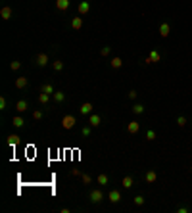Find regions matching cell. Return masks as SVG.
<instances>
[{
  "instance_id": "obj_1",
  "label": "cell",
  "mask_w": 192,
  "mask_h": 213,
  "mask_svg": "<svg viewBox=\"0 0 192 213\" xmlns=\"http://www.w3.org/2000/svg\"><path fill=\"white\" fill-rule=\"evenodd\" d=\"M75 123H77V119L73 115H69V113H67V115H63V119H62V127H63V129H67V131L73 129Z\"/></svg>"
},
{
  "instance_id": "obj_2",
  "label": "cell",
  "mask_w": 192,
  "mask_h": 213,
  "mask_svg": "<svg viewBox=\"0 0 192 213\" xmlns=\"http://www.w3.org/2000/svg\"><path fill=\"white\" fill-rule=\"evenodd\" d=\"M88 200L92 202V204H98V202H102L104 200V192H102V190H92V192H90V196H88Z\"/></svg>"
},
{
  "instance_id": "obj_3",
  "label": "cell",
  "mask_w": 192,
  "mask_h": 213,
  "mask_svg": "<svg viewBox=\"0 0 192 213\" xmlns=\"http://www.w3.org/2000/svg\"><path fill=\"white\" fill-rule=\"evenodd\" d=\"M160 60H161L160 52H158V50H152V52H150V56L146 58V63H158Z\"/></svg>"
},
{
  "instance_id": "obj_4",
  "label": "cell",
  "mask_w": 192,
  "mask_h": 213,
  "mask_svg": "<svg viewBox=\"0 0 192 213\" xmlns=\"http://www.w3.org/2000/svg\"><path fill=\"white\" fill-rule=\"evenodd\" d=\"M108 198H110L111 204H117V202H121V192H119V190H110Z\"/></svg>"
},
{
  "instance_id": "obj_5",
  "label": "cell",
  "mask_w": 192,
  "mask_h": 213,
  "mask_svg": "<svg viewBox=\"0 0 192 213\" xmlns=\"http://www.w3.org/2000/svg\"><path fill=\"white\" fill-rule=\"evenodd\" d=\"M127 131H129L131 134H137V133L140 131V123H138V121H131L129 125H127Z\"/></svg>"
},
{
  "instance_id": "obj_6",
  "label": "cell",
  "mask_w": 192,
  "mask_h": 213,
  "mask_svg": "<svg viewBox=\"0 0 192 213\" xmlns=\"http://www.w3.org/2000/svg\"><path fill=\"white\" fill-rule=\"evenodd\" d=\"M79 111H81V115H88V113L92 111V104H90V102H85V104H81Z\"/></svg>"
},
{
  "instance_id": "obj_7",
  "label": "cell",
  "mask_w": 192,
  "mask_h": 213,
  "mask_svg": "<svg viewBox=\"0 0 192 213\" xmlns=\"http://www.w3.org/2000/svg\"><path fill=\"white\" fill-rule=\"evenodd\" d=\"M169 33H171V27H169V23H161V25H160V35L165 39V37H169Z\"/></svg>"
},
{
  "instance_id": "obj_8",
  "label": "cell",
  "mask_w": 192,
  "mask_h": 213,
  "mask_svg": "<svg viewBox=\"0 0 192 213\" xmlns=\"http://www.w3.org/2000/svg\"><path fill=\"white\" fill-rule=\"evenodd\" d=\"M0 17H2V19H10L12 17V8H10V6H4V8L0 10Z\"/></svg>"
},
{
  "instance_id": "obj_9",
  "label": "cell",
  "mask_w": 192,
  "mask_h": 213,
  "mask_svg": "<svg viewBox=\"0 0 192 213\" xmlns=\"http://www.w3.org/2000/svg\"><path fill=\"white\" fill-rule=\"evenodd\" d=\"M56 8L62 10V12H66L69 8V0H56Z\"/></svg>"
},
{
  "instance_id": "obj_10",
  "label": "cell",
  "mask_w": 192,
  "mask_h": 213,
  "mask_svg": "<svg viewBox=\"0 0 192 213\" xmlns=\"http://www.w3.org/2000/svg\"><path fill=\"white\" fill-rule=\"evenodd\" d=\"M6 142H8V146L16 148V146L19 144V136H17V134H10V136H8V140H6Z\"/></svg>"
},
{
  "instance_id": "obj_11",
  "label": "cell",
  "mask_w": 192,
  "mask_h": 213,
  "mask_svg": "<svg viewBox=\"0 0 192 213\" xmlns=\"http://www.w3.org/2000/svg\"><path fill=\"white\" fill-rule=\"evenodd\" d=\"M88 10H90V4L87 2V0H83V2L79 4V13L85 16V13H88Z\"/></svg>"
},
{
  "instance_id": "obj_12",
  "label": "cell",
  "mask_w": 192,
  "mask_h": 213,
  "mask_svg": "<svg viewBox=\"0 0 192 213\" xmlns=\"http://www.w3.org/2000/svg\"><path fill=\"white\" fill-rule=\"evenodd\" d=\"M71 27H73L75 31H79L81 27H83V19L81 17H73V19H71Z\"/></svg>"
},
{
  "instance_id": "obj_13",
  "label": "cell",
  "mask_w": 192,
  "mask_h": 213,
  "mask_svg": "<svg viewBox=\"0 0 192 213\" xmlns=\"http://www.w3.org/2000/svg\"><path fill=\"white\" fill-rule=\"evenodd\" d=\"M40 92H46V94H54V87H52V84L50 83H44V84H42V87H40Z\"/></svg>"
},
{
  "instance_id": "obj_14",
  "label": "cell",
  "mask_w": 192,
  "mask_h": 213,
  "mask_svg": "<svg viewBox=\"0 0 192 213\" xmlns=\"http://www.w3.org/2000/svg\"><path fill=\"white\" fill-rule=\"evenodd\" d=\"M27 77H17V81H16V88H25L27 87Z\"/></svg>"
},
{
  "instance_id": "obj_15",
  "label": "cell",
  "mask_w": 192,
  "mask_h": 213,
  "mask_svg": "<svg viewBox=\"0 0 192 213\" xmlns=\"http://www.w3.org/2000/svg\"><path fill=\"white\" fill-rule=\"evenodd\" d=\"M100 121H102L100 115H90V117H88V125H90V127H98V125H100Z\"/></svg>"
},
{
  "instance_id": "obj_16",
  "label": "cell",
  "mask_w": 192,
  "mask_h": 213,
  "mask_svg": "<svg viewBox=\"0 0 192 213\" xmlns=\"http://www.w3.org/2000/svg\"><path fill=\"white\" fill-rule=\"evenodd\" d=\"M37 63H39L40 67H44L46 63H48V56H46V54H39V56H37Z\"/></svg>"
},
{
  "instance_id": "obj_17",
  "label": "cell",
  "mask_w": 192,
  "mask_h": 213,
  "mask_svg": "<svg viewBox=\"0 0 192 213\" xmlns=\"http://www.w3.org/2000/svg\"><path fill=\"white\" fill-rule=\"evenodd\" d=\"M16 110H17L19 113H23V111H27V102H25V100H19V102L16 104Z\"/></svg>"
},
{
  "instance_id": "obj_18",
  "label": "cell",
  "mask_w": 192,
  "mask_h": 213,
  "mask_svg": "<svg viewBox=\"0 0 192 213\" xmlns=\"http://www.w3.org/2000/svg\"><path fill=\"white\" fill-rule=\"evenodd\" d=\"M23 123L25 121H23V117H21V115H16V117L12 119V125L13 127H23Z\"/></svg>"
},
{
  "instance_id": "obj_19",
  "label": "cell",
  "mask_w": 192,
  "mask_h": 213,
  "mask_svg": "<svg viewBox=\"0 0 192 213\" xmlns=\"http://www.w3.org/2000/svg\"><path fill=\"white\" fill-rule=\"evenodd\" d=\"M144 179H146V182H156V179H158V175H156V171H148Z\"/></svg>"
},
{
  "instance_id": "obj_20",
  "label": "cell",
  "mask_w": 192,
  "mask_h": 213,
  "mask_svg": "<svg viewBox=\"0 0 192 213\" xmlns=\"http://www.w3.org/2000/svg\"><path fill=\"white\" fill-rule=\"evenodd\" d=\"M110 63H111V67H113V69H119V67L123 65V60H121V58H113Z\"/></svg>"
},
{
  "instance_id": "obj_21",
  "label": "cell",
  "mask_w": 192,
  "mask_h": 213,
  "mask_svg": "<svg viewBox=\"0 0 192 213\" xmlns=\"http://www.w3.org/2000/svg\"><path fill=\"white\" fill-rule=\"evenodd\" d=\"M121 184H123V188H131L133 186V177H123Z\"/></svg>"
},
{
  "instance_id": "obj_22",
  "label": "cell",
  "mask_w": 192,
  "mask_h": 213,
  "mask_svg": "<svg viewBox=\"0 0 192 213\" xmlns=\"http://www.w3.org/2000/svg\"><path fill=\"white\" fill-rule=\"evenodd\" d=\"M48 100H50V94H46V92H40L39 94V102L40 104H46Z\"/></svg>"
},
{
  "instance_id": "obj_23",
  "label": "cell",
  "mask_w": 192,
  "mask_h": 213,
  "mask_svg": "<svg viewBox=\"0 0 192 213\" xmlns=\"http://www.w3.org/2000/svg\"><path fill=\"white\" fill-rule=\"evenodd\" d=\"M96 181H98V184H108V175H104V173H100L96 177Z\"/></svg>"
},
{
  "instance_id": "obj_24",
  "label": "cell",
  "mask_w": 192,
  "mask_h": 213,
  "mask_svg": "<svg viewBox=\"0 0 192 213\" xmlns=\"http://www.w3.org/2000/svg\"><path fill=\"white\" fill-rule=\"evenodd\" d=\"M54 100L56 102H63V100H66V94H63V92H54Z\"/></svg>"
},
{
  "instance_id": "obj_25",
  "label": "cell",
  "mask_w": 192,
  "mask_h": 213,
  "mask_svg": "<svg viewBox=\"0 0 192 213\" xmlns=\"http://www.w3.org/2000/svg\"><path fill=\"white\" fill-rule=\"evenodd\" d=\"M52 67H54L56 71H62V69H63V62H60V60H56V62L52 63Z\"/></svg>"
},
{
  "instance_id": "obj_26",
  "label": "cell",
  "mask_w": 192,
  "mask_h": 213,
  "mask_svg": "<svg viewBox=\"0 0 192 213\" xmlns=\"http://www.w3.org/2000/svg\"><path fill=\"white\" fill-rule=\"evenodd\" d=\"M133 111H134V113H142V111H144V106L134 104V106H133Z\"/></svg>"
},
{
  "instance_id": "obj_27",
  "label": "cell",
  "mask_w": 192,
  "mask_h": 213,
  "mask_svg": "<svg viewBox=\"0 0 192 213\" xmlns=\"http://www.w3.org/2000/svg\"><path fill=\"white\" fill-rule=\"evenodd\" d=\"M19 67H21V62H12V63H10V69H12V71H17Z\"/></svg>"
},
{
  "instance_id": "obj_28",
  "label": "cell",
  "mask_w": 192,
  "mask_h": 213,
  "mask_svg": "<svg viewBox=\"0 0 192 213\" xmlns=\"http://www.w3.org/2000/svg\"><path fill=\"white\" fill-rule=\"evenodd\" d=\"M110 52H111V48H110V46H104L102 50H100V54L104 56V58H106V56H110Z\"/></svg>"
},
{
  "instance_id": "obj_29",
  "label": "cell",
  "mask_w": 192,
  "mask_h": 213,
  "mask_svg": "<svg viewBox=\"0 0 192 213\" xmlns=\"http://www.w3.org/2000/svg\"><path fill=\"white\" fill-rule=\"evenodd\" d=\"M177 125H179V127H184V125H186V117H179V119H177Z\"/></svg>"
},
{
  "instance_id": "obj_30",
  "label": "cell",
  "mask_w": 192,
  "mask_h": 213,
  "mask_svg": "<svg viewBox=\"0 0 192 213\" xmlns=\"http://www.w3.org/2000/svg\"><path fill=\"white\" fill-rule=\"evenodd\" d=\"M146 138H148V140H154V138H156V131H148V133H146Z\"/></svg>"
},
{
  "instance_id": "obj_31",
  "label": "cell",
  "mask_w": 192,
  "mask_h": 213,
  "mask_svg": "<svg viewBox=\"0 0 192 213\" xmlns=\"http://www.w3.org/2000/svg\"><path fill=\"white\" fill-rule=\"evenodd\" d=\"M81 179H83L85 184H90V181H92V179H90V175H81Z\"/></svg>"
},
{
  "instance_id": "obj_32",
  "label": "cell",
  "mask_w": 192,
  "mask_h": 213,
  "mask_svg": "<svg viewBox=\"0 0 192 213\" xmlns=\"http://www.w3.org/2000/svg\"><path fill=\"white\" fill-rule=\"evenodd\" d=\"M134 204H137V205H142V204H144V198H142V196H137V198H134Z\"/></svg>"
},
{
  "instance_id": "obj_33",
  "label": "cell",
  "mask_w": 192,
  "mask_h": 213,
  "mask_svg": "<svg viewBox=\"0 0 192 213\" xmlns=\"http://www.w3.org/2000/svg\"><path fill=\"white\" fill-rule=\"evenodd\" d=\"M83 136H88V134H90V127H83Z\"/></svg>"
},
{
  "instance_id": "obj_34",
  "label": "cell",
  "mask_w": 192,
  "mask_h": 213,
  "mask_svg": "<svg viewBox=\"0 0 192 213\" xmlns=\"http://www.w3.org/2000/svg\"><path fill=\"white\" fill-rule=\"evenodd\" d=\"M40 117H42V111H35V113H33V119H37V121H39Z\"/></svg>"
},
{
  "instance_id": "obj_35",
  "label": "cell",
  "mask_w": 192,
  "mask_h": 213,
  "mask_svg": "<svg viewBox=\"0 0 192 213\" xmlns=\"http://www.w3.org/2000/svg\"><path fill=\"white\" fill-rule=\"evenodd\" d=\"M0 110H6V98H0Z\"/></svg>"
},
{
  "instance_id": "obj_36",
  "label": "cell",
  "mask_w": 192,
  "mask_h": 213,
  "mask_svg": "<svg viewBox=\"0 0 192 213\" xmlns=\"http://www.w3.org/2000/svg\"><path fill=\"white\" fill-rule=\"evenodd\" d=\"M137 94H138L137 90H131V92H129V98H131V100H134V98H137Z\"/></svg>"
},
{
  "instance_id": "obj_37",
  "label": "cell",
  "mask_w": 192,
  "mask_h": 213,
  "mask_svg": "<svg viewBox=\"0 0 192 213\" xmlns=\"http://www.w3.org/2000/svg\"><path fill=\"white\" fill-rule=\"evenodd\" d=\"M71 175H73V177H81V171H79V169H73V171H71Z\"/></svg>"
}]
</instances>
